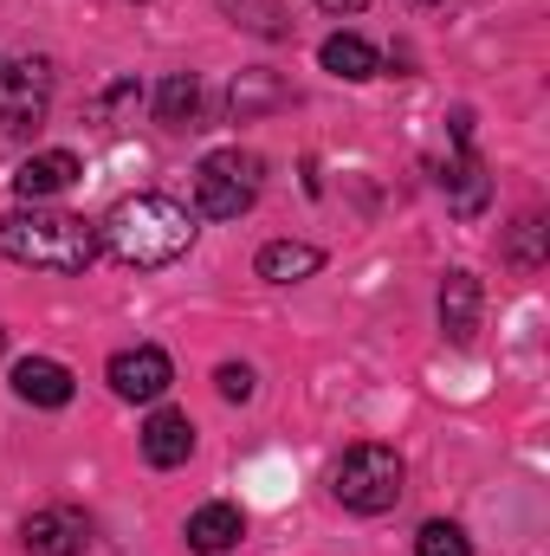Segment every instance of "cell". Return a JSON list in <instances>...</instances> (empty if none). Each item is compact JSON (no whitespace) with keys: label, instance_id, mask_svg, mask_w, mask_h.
I'll use <instances>...</instances> for the list:
<instances>
[{"label":"cell","instance_id":"obj_1","mask_svg":"<svg viewBox=\"0 0 550 556\" xmlns=\"http://www.w3.org/2000/svg\"><path fill=\"white\" fill-rule=\"evenodd\" d=\"M195 247V214L175 194H124L104 220H98V253H111L117 266H175Z\"/></svg>","mask_w":550,"mask_h":556},{"label":"cell","instance_id":"obj_2","mask_svg":"<svg viewBox=\"0 0 550 556\" xmlns=\"http://www.w3.org/2000/svg\"><path fill=\"white\" fill-rule=\"evenodd\" d=\"M0 253L13 266H39V273H85L98 260V227L65 207L20 201L13 214H0Z\"/></svg>","mask_w":550,"mask_h":556},{"label":"cell","instance_id":"obj_3","mask_svg":"<svg viewBox=\"0 0 550 556\" xmlns=\"http://www.w3.org/2000/svg\"><path fill=\"white\" fill-rule=\"evenodd\" d=\"M402 479H409L402 453H396V446H383V440H363V446H350V453L337 459L330 492H337V505H343V511L376 518V511H389V505L402 498Z\"/></svg>","mask_w":550,"mask_h":556},{"label":"cell","instance_id":"obj_4","mask_svg":"<svg viewBox=\"0 0 550 556\" xmlns=\"http://www.w3.org/2000/svg\"><path fill=\"white\" fill-rule=\"evenodd\" d=\"M260 181H266V162L253 149H214L201 155L195 168V214L208 220H240L253 201H260Z\"/></svg>","mask_w":550,"mask_h":556},{"label":"cell","instance_id":"obj_5","mask_svg":"<svg viewBox=\"0 0 550 556\" xmlns=\"http://www.w3.org/2000/svg\"><path fill=\"white\" fill-rule=\"evenodd\" d=\"M46 111H52V65L0 59V130H39Z\"/></svg>","mask_w":550,"mask_h":556},{"label":"cell","instance_id":"obj_6","mask_svg":"<svg viewBox=\"0 0 550 556\" xmlns=\"http://www.w3.org/2000/svg\"><path fill=\"white\" fill-rule=\"evenodd\" d=\"M168 382H175V363H168V350H155V343H137V350H117V356H111V389H117L124 402H162Z\"/></svg>","mask_w":550,"mask_h":556},{"label":"cell","instance_id":"obj_7","mask_svg":"<svg viewBox=\"0 0 550 556\" xmlns=\"http://www.w3.org/2000/svg\"><path fill=\"white\" fill-rule=\"evenodd\" d=\"M20 538H26V551L33 556H85L91 551V518L72 511V505H46V511L26 518Z\"/></svg>","mask_w":550,"mask_h":556},{"label":"cell","instance_id":"obj_8","mask_svg":"<svg viewBox=\"0 0 550 556\" xmlns=\"http://www.w3.org/2000/svg\"><path fill=\"white\" fill-rule=\"evenodd\" d=\"M72 181H78V155H72V149L26 155V162L13 168V194H20V201H52V194H65Z\"/></svg>","mask_w":550,"mask_h":556},{"label":"cell","instance_id":"obj_9","mask_svg":"<svg viewBox=\"0 0 550 556\" xmlns=\"http://www.w3.org/2000/svg\"><path fill=\"white\" fill-rule=\"evenodd\" d=\"M13 395L33 402V408H65V402L78 395V382H72L65 363H52V356H26V363H13Z\"/></svg>","mask_w":550,"mask_h":556},{"label":"cell","instance_id":"obj_10","mask_svg":"<svg viewBox=\"0 0 550 556\" xmlns=\"http://www.w3.org/2000/svg\"><path fill=\"white\" fill-rule=\"evenodd\" d=\"M188 453H195V420L182 415V408H155V415L142 420V459H149V466L168 472V466H182Z\"/></svg>","mask_w":550,"mask_h":556},{"label":"cell","instance_id":"obj_11","mask_svg":"<svg viewBox=\"0 0 550 556\" xmlns=\"http://www.w3.org/2000/svg\"><path fill=\"white\" fill-rule=\"evenodd\" d=\"M440 188H447V201H453V214H486V201H492V175H486V162L473 155V149H460L447 168H440Z\"/></svg>","mask_w":550,"mask_h":556},{"label":"cell","instance_id":"obj_12","mask_svg":"<svg viewBox=\"0 0 550 556\" xmlns=\"http://www.w3.org/2000/svg\"><path fill=\"white\" fill-rule=\"evenodd\" d=\"M240 538H247L240 505H201V511H188V551L221 556V551H234Z\"/></svg>","mask_w":550,"mask_h":556},{"label":"cell","instance_id":"obj_13","mask_svg":"<svg viewBox=\"0 0 550 556\" xmlns=\"http://www.w3.org/2000/svg\"><path fill=\"white\" fill-rule=\"evenodd\" d=\"M440 330L453 343H473V330H479V278L473 273L440 278Z\"/></svg>","mask_w":550,"mask_h":556},{"label":"cell","instance_id":"obj_14","mask_svg":"<svg viewBox=\"0 0 550 556\" xmlns=\"http://www.w3.org/2000/svg\"><path fill=\"white\" fill-rule=\"evenodd\" d=\"M317 59H324V72H330V78H350V85H363V78H376V72H383L376 46H370V39H357V33H330Z\"/></svg>","mask_w":550,"mask_h":556},{"label":"cell","instance_id":"obj_15","mask_svg":"<svg viewBox=\"0 0 550 556\" xmlns=\"http://www.w3.org/2000/svg\"><path fill=\"white\" fill-rule=\"evenodd\" d=\"M195 117H201V78H195V72H168V78L155 85V124L195 130Z\"/></svg>","mask_w":550,"mask_h":556},{"label":"cell","instance_id":"obj_16","mask_svg":"<svg viewBox=\"0 0 550 556\" xmlns=\"http://www.w3.org/2000/svg\"><path fill=\"white\" fill-rule=\"evenodd\" d=\"M317 266H324V253L304 247V240H273V247H260V278H273V285H298V278H311Z\"/></svg>","mask_w":550,"mask_h":556},{"label":"cell","instance_id":"obj_17","mask_svg":"<svg viewBox=\"0 0 550 556\" xmlns=\"http://www.w3.org/2000/svg\"><path fill=\"white\" fill-rule=\"evenodd\" d=\"M414 556H473V544H466V531H460V525L434 518V525H421V538H414Z\"/></svg>","mask_w":550,"mask_h":556},{"label":"cell","instance_id":"obj_18","mask_svg":"<svg viewBox=\"0 0 550 556\" xmlns=\"http://www.w3.org/2000/svg\"><path fill=\"white\" fill-rule=\"evenodd\" d=\"M214 382H221V395H227V402H253V369H247V363H221V369H214Z\"/></svg>","mask_w":550,"mask_h":556},{"label":"cell","instance_id":"obj_19","mask_svg":"<svg viewBox=\"0 0 550 556\" xmlns=\"http://www.w3.org/2000/svg\"><path fill=\"white\" fill-rule=\"evenodd\" d=\"M538 233H545V220H538V214H525V220H518V233H512V260L538 266V253H545V247H538Z\"/></svg>","mask_w":550,"mask_h":556},{"label":"cell","instance_id":"obj_20","mask_svg":"<svg viewBox=\"0 0 550 556\" xmlns=\"http://www.w3.org/2000/svg\"><path fill=\"white\" fill-rule=\"evenodd\" d=\"M317 7H324V13H363L370 0H317Z\"/></svg>","mask_w":550,"mask_h":556},{"label":"cell","instance_id":"obj_21","mask_svg":"<svg viewBox=\"0 0 550 556\" xmlns=\"http://www.w3.org/2000/svg\"><path fill=\"white\" fill-rule=\"evenodd\" d=\"M0 350H7V330H0Z\"/></svg>","mask_w":550,"mask_h":556}]
</instances>
